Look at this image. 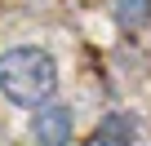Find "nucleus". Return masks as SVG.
<instances>
[{
	"instance_id": "obj_3",
	"label": "nucleus",
	"mask_w": 151,
	"mask_h": 146,
	"mask_svg": "<svg viewBox=\"0 0 151 146\" xmlns=\"http://www.w3.org/2000/svg\"><path fill=\"white\" fill-rule=\"evenodd\" d=\"M89 146H138V120L133 111H107L98 128L89 133Z\"/></svg>"
},
{
	"instance_id": "obj_4",
	"label": "nucleus",
	"mask_w": 151,
	"mask_h": 146,
	"mask_svg": "<svg viewBox=\"0 0 151 146\" xmlns=\"http://www.w3.org/2000/svg\"><path fill=\"white\" fill-rule=\"evenodd\" d=\"M111 22L124 31V36H142L151 27V0H111Z\"/></svg>"
},
{
	"instance_id": "obj_2",
	"label": "nucleus",
	"mask_w": 151,
	"mask_h": 146,
	"mask_svg": "<svg viewBox=\"0 0 151 146\" xmlns=\"http://www.w3.org/2000/svg\"><path fill=\"white\" fill-rule=\"evenodd\" d=\"M31 142L36 146H71L76 142V115L62 102H49L31 115Z\"/></svg>"
},
{
	"instance_id": "obj_1",
	"label": "nucleus",
	"mask_w": 151,
	"mask_h": 146,
	"mask_svg": "<svg viewBox=\"0 0 151 146\" xmlns=\"http://www.w3.org/2000/svg\"><path fill=\"white\" fill-rule=\"evenodd\" d=\"M58 93V58L40 44H9L0 53V98L22 106V111H40L49 106Z\"/></svg>"
}]
</instances>
